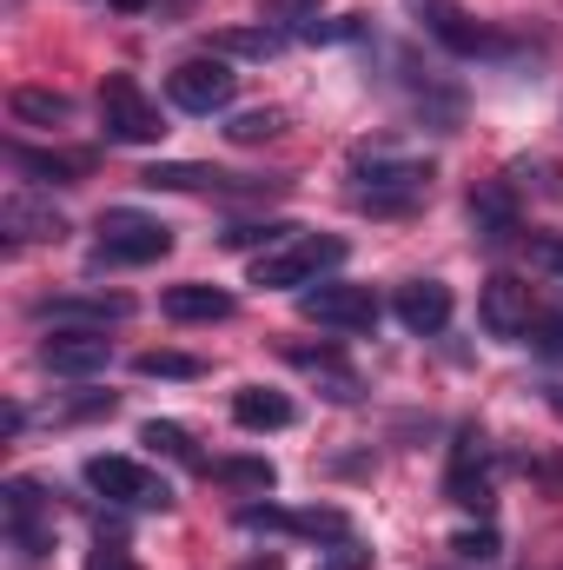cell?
Returning a JSON list of instances; mask_svg holds the SVG:
<instances>
[{
    "instance_id": "1",
    "label": "cell",
    "mask_w": 563,
    "mask_h": 570,
    "mask_svg": "<svg viewBox=\"0 0 563 570\" xmlns=\"http://www.w3.org/2000/svg\"><path fill=\"white\" fill-rule=\"evenodd\" d=\"M431 193V166L424 159H405V153H358L352 159V199L365 213H405Z\"/></svg>"
},
{
    "instance_id": "2",
    "label": "cell",
    "mask_w": 563,
    "mask_h": 570,
    "mask_svg": "<svg viewBox=\"0 0 563 570\" xmlns=\"http://www.w3.org/2000/svg\"><path fill=\"white\" fill-rule=\"evenodd\" d=\"M345 266V239H332V233H298V239H285L273 253H259L253 259V285H292V292H305V285L332 279Z\"/></svg>"
},
{
    "instance_id": "3",
    "label": "cell",
    "mask_w": 563,
    "mask_h": 570,
    "mask_svg": "<svg viewBox=\"0 0 563 570\" xmlns=\"http://www.w3.org/2000/svg\"><path fill=\"white\" fill-rule=\"evenodd\" d=\"M166 253H172V226L166 219L134 213V206H107L100 213V246H93L100 266H152Z\"/></svg>"
},
{
    "instance_id": "4",
    "label": "cell",
    "mask_w": 563,
    "mask_h": 570,
    "mask_svg": "<svg viewBox=\"0 0 563 570\" xmlns=\"http://www.w3.org/2000/svg\"><path fill=\"white\" fill-rule=\"evenodd\" d=\"M233 94H239V73H233V60H219V53L179 60V67L166 73V100H172L179 114H226Z\"/></svg>"
},
{
    "instance_id": "5",
    "label": "cell",
    "mask_w": 563,
    "mask_h": 570,
    "mask_svg": "<svg viewBox=\"0 0 563 570\" xmlns=\"http://www.w3.org/2000/svg\"><path fill=\"white\" fill-rule=\"evenodd\" d=\"M491 491H497L491 438H484V431H457L451 464H444V498H451L457 511H491Z\"/></svg>"
},
{
    "instance_id": "6",
    "label": "cell",
    "mask_w": 563,
    "mask_h": 570,
    "mask_svg": "<svg viewBox=\"0 0 563 570\" xmlns=\"http://www.w3.org/2000/svg\"><path fill=\"white\" fill-rule=\"evenodd\" d=\"M87 484L120 511H166L172 504V484L159 471L134 464V458H87Z\"/></svg>"
},
{
    "instance_id": "7",
    "label": "cell",
    "mask_w": 563,
    "mask_h": 570,
    "mask_svg": "<svg viewBox=\"0 0 563 570\" xmlns=\"http://www.w3.org/2000/svg\"><path fill=\"white\" fill-rule=\"evenodd\" d=\"M100 127H107V140H120V146H152L166 134L159 107L146 100V87L134 73H107V87H100Z\"/></svg>"
},
{
    "instance_id": "8",
    "label": "cell",
    "mask_w": 563,
    "mask_h": 570,
    "mask_svg": "<svg viewBox=\"0 0 563 570\" xmlns=\"http://www.w3.org/2000/svg\"><path fill=\"white\" fill-rule=\"evenodd\" d=\"M120 318H134L127 292H53L33 305V325H53V332H107Z\"/></svg>"
},
{
    "instance_id": "9",
    "label": "cell",
    "mask_w": 563,
    "mask_h": 570,
    "mask_svg": "<svg viewBox=\"0 0 563 570\" xmlns=\"http://www.w3.org/2000/svg\"><path fill=\"white\" fill-rule=\"evenodd\" d=\"M0 511H7V544L20 551V564H40V558L53 551V518H47L40 484H33V478H7Z\"/></svg>"
},
{
    "instance_id": "10",
    "label": "cell",
    "mask_w": 563,
    "mask_h": 570,
    "mask_svg": "<svg viewBox=\"0 0 563 570\" xmlns=\"http://www.w3.org/2000/svg\"><path fill=\"white\" fill-rule=\"evenodd\" d=\"M298 312L312 325H332V332H372L378 325V298L372 285H345V279H318L298 292Z\"/></svg>"
},
{
    "instance_id": "11",
    "label": "cell",
    "mask_w": 563,
    "mask_h": 570,
    "mask_svg": "<svg viewBox=\"0 0 563 570\" xmlns=\"http://www.w3.org/2000/svg\"><path fill=\"white\" fill-rule=\"evenodd\" d=\"M424 20V33L431 40H444L451 53H464V60H511V40L504 33H491V27H477L471 13H457L451 0H412Z\"/></svg>"
},
{
    "instance_id": "12",
    "label": "cell",
    "mask_w": 563,
    "mask_h": 570,
    "mask_svg": "<svg viewBox=\"0 0 563 570\" xmlns=\"http://www.w3.org/2000/svg\"><path fill=\"white\" fill-rule=\"evenodd\" d=\"M537 292L524 279H511V273H491L484 292H477V318H484V332L491 338H531V325H537Z\"/></svg>"
},
{
    "instance_id": "13",
    "label": "cell",
    "mask_w": 563,
    "mask_h": 570,
    "mask_svg": "<svg viewBox=\"0 0 563 570\" xmlns=\"http://www.w3.org/2000/svg\"><path fill=\"white\" fill-rule=\"evenodd\" d=\"M0 233H7V246H40V239H60V233H67V219H60V206H53V199H40V193L13 186V193L0 199Z\"/></svg>"
},
{
    "instance_id": "14",
    "label": "cell",
    "mask_w": 563,
    "mask_h": 570,
    "mask_svg": "<svg viewBox=\"0 0 563 570\" xmlns=\"http://www.w3.org/2000/svg\"><path fill=\"white\" fill-rule=\"evenodd\" d=\"M40 365L53 379H93V372L113 365V338L107 332H60V338L40 345Z\"/></svg>"
},
{
    "instance_id": "15",
    "label": "cell",
    "mask_w": 563,
    "mask_h": 570,
    "mask_svg": "<svg viewBox=\"0 0 563 570\" xmlns=\"http://www.w3.org/2000/svg\"><path fill=\"white\" fill-rule=\"evenodd\" d=\"M146 186H166V193H273L285 179H239V173H219V166H146Z\"/></svg>"
},
{
    "instance_id": "16",
    "label": "cell",
    "mask_w": 563,
    "mask_h": 570,
    "mask_svg": "<svg viewBox=\"0 0 563 570\" xmlns=\"http://www.w3.org/2000/svg\"><path fill=\"white\" fill-rule=\"evenodd\" d=\"M392 312H398V325H405V332L431 338V332H444V325H451V285H444V279H412V285H398Z\"/></svg>"
},
{
    "instance_id": "17",
    "label": "cell",
    "mask_w": 563,
    "mask_h": 570,
    "mask_svg": "<svg viewBox=\"0 0 563 570\" xmlns=\"http://www.w3.org/2000/svg\"><path fill=\"white\" fill-rule=\"evenodd\" d=\"M159 312L179 318V325H213V318H233V292L186 279V285H166V292H159Z\"/></svg>"
},
{
    "instance_id": "18",
    "label": "cell",
    "mask_w": 563,
    "mask_h": 570,
    "mask_svg": "<svg viewBox=\"0 0 563 570\" xmlns=\"http://www.w3.org/2000/svg\"><path fill=\"white\" fill-rule=\"evenodd\" d=\"M471 226H477L484 246H511L517 239V199H511V186H477L471 193Z\"/></svg>"
},
{
    "instance_id": "19",
    "label": "cell",
    "mask_w": 563,
    "mask_h": 570,
    "mask_svg": "<svg viewBox=\"0 0 563 570\" xmlns=\"http://www.w3.org/2000/svg\"><path fill=\"white\" fill-rule=\"evenodd\" d=\"M246 524L253 531H292V538H345L338 511H273V504H253Z\"/></svg>"
},
{
    "instance_id": "20",
    "label": "cell",
    "mask_w": 563,
    "mask_h": 570,
    "mask_svg": "<svg viewBox=\"0 0 563 570\" xmlns=\"http://www.w3.org/2000/svg\"><path fill=\"white\" fill-rule=\"evenodd\" d=\"M7 114H13L20 127H47V134H53V127L73 120V100L53 94V87H13V94H7Z\"/></svg>"
},
{
    "instance_id": "21",
    "label": "cell",
    "mask_w": 563,
    "mask_h": 570,
    "mask_svg": "<svg viewBox=\"0 0 563 570\" xmlns=\"http://www.w3.org/2000/svg\"><path fill=\"white\" fill-rule=\"evenodd\" d=\"M233 419L246 431H285L292 425V399H285V392H266V385H246V392L233 399Z\"/></svg>"
},
{
    "instance_id": "22",
    "label": "cell",
    "mask_w": 563,
    "mask_h": 570,
    "mask_svg": "<svg viewBox=\"0 0 563 570\" xmlns=\"http://www.w3.org/2000/svg\"><path fill=\"white\" fill-rule=\"evenodd\" d=\"M7 159H13V173H27V179H53V186H73L80 173H87V159L80 153H33V146H7Z\"/></svg>"
},
{
    "instance_id": "23",
    "label": "cell",
    "mask_w": 563,
    "mask_h": 570,
    "mask_svg": "<svg viewBox=\"0 0 563 570\" xmlns=\"http://www.w3.org/2000/svg\"><path fill=\"white\" fill-rule=\"evenodd\" d=\"M285 358H292L298 372H318V379L332 385V399H358V379H352V365H345L332 345H292Z\"/></svg>"
},
{
    "instance_id": "24",
    "label": "cell",
    "mask_w": 563,
    "mask_h": 570,
    "mask_svg": "<svg viewBox=\"0 0 563 570\" xmlns=\"http://www.w3.org/2000/svg\"><path fill=\"white\" fill-rule=\"evenodd\" d=\"M285 40V27H233V33H213V53L219 60H233V53H246V60H266V53H279Z\"/></svg>"
},
{
    "instance_id": "25",
    "label": "cell",
    "mask_w": 563,
    "mask_h": 570,
    "mask_svg": "<svg viewBox=\"0 0 563 570\" xmlns=\"http://www.w3.org/2000/svg\"><path fill=\"white\" fill-rule=\"evenodd\" d=\"M206 478L239 484V491H273V484H279V471H273L266 458H213V464H206Z\"/></svg>"
},
{
    "instance_id": "26",
    "label": "cell",
    "mask_w": 563,
    "mask_h": 570,
    "mask_svg": "<svg viewBox=\"0 0 563 570\" xmlns=\"http://www.w3.org/2000/svg\"><path fill=\"white\" fill-rule=\"evenodd\" d=\"M134 372H140V379H199L206 365H199V358H186V352H140V358H134Z\"/></svg>"
},
{
    "instance_id": "27",
    "label": "cell",
    "mask_w": 563,
    "mask_h": 570,
    "mask_svg": "<svg viewBox=\"0 0 563 570\" xmlns=\"http://www.w3.org/2000/svg\"><path fill=\"white\" fill-rule=\"evenodd\" d=\"M226 134H233L239 146H259V140H273V134H285V114H279V107H259V114H239V120H233Z\"/></svg>"
},
{
    "instance_id": "28",
    "label": "cell",
    "mask_w": 563,
    "mask_h": 570,
    "mask_svg": "<svg viewBox=\"0 0 563 570\" xmlns=\"http://www.w3.org/2000/svg\"><path fill=\"white\" fill-rule=\"evenodd\" d=\"M140 438L152 444V451H166V458H179V464H199V451H192V438H186L179 425H159V419H152V425H140ZM199 471H206V464H199Z\"/></svg>"
},
{
    "instance_id": "29",
    "label": "cell",
    "mask_w": 563,
    "mask_h": 570,
    "mask_svg": "<svg viewBox=\"0 0 563 570\" xmlns=\"http://www.w3.org/2000/svg\"><path fill=\"white\" fill-rule=\"evenodd\" d=\"M285 33L292 40H352L358 20H285Z\"/></svg>"
},
{
    "instance_id": "30",
    "label": "cell",
    "mask_w": 563,
    "mask_h": 570,
    "mask_svg": "<svg viewBox=\"0 0 563 570\" xmlns=\"http://www.w3.org/2000/svg\"><path fill=\"white\" fill-rule=\"evenodd\" d=\"M531 266H537L551 285H563V239L557 233H537V239H531Z\"/></svg>"
},
{
    "instance_id": "31",
    "label": "cell",
    "mask_w": 563,
    "mask_h": 570,
    "mask_svg": "<svg viewBox=\"0 0 563 570\" xmlns=\"http://www.w3.org/2000/svg\"><path fill=\"white\" fill-rule=\"evenodd\" d=\"M531 345H537V352H551V358H563V305H557V312H537Z\"/></svg>"
},
{
    "instance_id": "32",
    "label": "cell",
    "mask_w": 563,
    "mask_h": 570,
    "mask_svg": "<svg viewBox=\"0 0 563 570\" xmlns=\"http://www.w3.org/2000/svg\"><path fill=\"white\" fill-rule=\"evenodd\" d=\"M497 551V538L491 531H477V538H457V558H491Z\"/></svg>"
},
{
    "instance_id": "33",
    "label": "cell",
    "mask_w": 563,
    "mask_h": 570,
    "mask_svg": "<svg viewBox=\"0 0 563 570\" xmlns=\"http://www.w3.org/2000/svg\"><path fill=\"white\" fill-rule=\"evenodd\" d=\"M93 570H140V564H134L127 551H107V544H100V551H93Z\"/></svg>"
}]
</instances>
